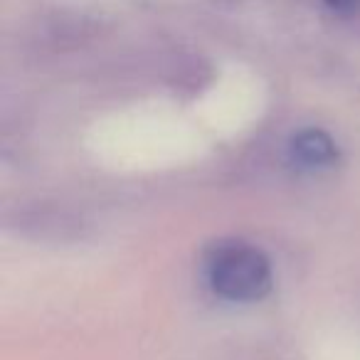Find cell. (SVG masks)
<instances>
[{
    "label": "cell",
    "mask_w": 360,
    "mask_h": 360,
    "mask_svg": "<svg viewBox=\"0 0 360 360\" xmlns=\"http://www.w3.org/2000/svg\"><path fill=\"white\" fill-rule=\"evenodd\" d=\"M323 3L335 13H353L355 8H360V0H323Z\"/></svg>",
    "instance_id": "obj_3"
},
{
    "label": "cell",
    "mask_w": 360,
    "mask_h": 360,
    "mask_svg": "<svg viewBox=\"0 0 360 360\" xmlns=\"http://www.w3.org/2000/svg\"><path fill=\"white\" fill-rule=\"evenodd\" d=\"M291 155L301 168H326L335 160V143L323 131H301L291 141Z\"/></svg>",
    "instance_id": "obj_2"
},
{
    "label": "cell",
    "mask_w": 360,
    "mask_h": 360,
    "mask_svg": "<svg viewBox=\"0 0 360 360\" xmlns=\"http://www.w3.org/2000/svg\"><path fill=\"white\" fill-rule=\"evenodd\" d=\"M207 281L227 301H257L271 286V264L259 247L220 242L207 257Z\"/></svg>",
    "instance_id": "obj_1"
}]
</instances>
